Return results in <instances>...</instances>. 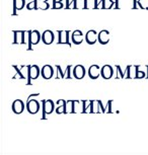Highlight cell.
<instances>
[{
  "instance_id": "cell-1",
  "label": "cell",
  "mask_w": 148,
  "mask_h": 155,
  "mask_svg": "<svg viewBox=\"0 0 148 155\" xmlns=\"http://www.w3.org/2000/svg\"><path fill=\"white\" fill-rule=\"evenodd\" d=\"M43 104V117L42 119H46V116L47 115H51L52 113L54 112L55 110V104L54 101H52V99H43V101H41Z\"/></svg>"
},
{
  "instance_id": "cell-2",
  "label": "cell",
  "mask_w": 148,
  "mask_h": 155,
  "mask_svg": "<svg viewBox=\"0 0 148 155\" xmlns=\"http://www.w3.org/2000/svg\"><path fill=\"white\" fill-rule=\"evenodd\" d=\"M41 74V69L38 65H30V69H28V80L27 85H31V80L37 79Z\"/></svg>"
},
{
  "instance_id": "cell-3",
  "label": "cell",
  "mask_w": 148,
  "mask_h": 155,
  "mask_svg": "<svg viewBox=\"0 0 148 155\" xmlns=\"http://www.w3.org/2000/svg\"><path fill=\"white\" fill-rule=\"evenodd\" d=\"M25 107H27L28 112L31 114V115H36V114L39 113L40 110V102L37 101V99H30V101H27V104H25Z\"/></svg>"
},
{
  "instance_id": "cell-4",
  "label": "cell",
  "mask_w": 148,
  "mask_h": 155,
  "mask_svg": "<svg viewBox=\"0 0 148 155\" xmlns=\"http://www.w3.org/2000/svg\"><path fill=\"white\" fill-rule=\"evenodd\" d=\"M57 34H58V37H59L57 44H59V45H61V44H66V45H68L69 47H71L70 40H69V34H70V31H58Z\"/></svg>"
},
{
  "instance_id": "cell-5",
  "label": "cell",
  "mask_w": 148,
  "mask_h": 155,
  "mask_svg": "<svg viewBox=\"0 0 148 155\" xmlns=\"http://www.w3.org/2000/svg\"><path fill=\"white\" fill-rule=\"evenodd\" d=\"M25 102L21 101V99H15L13 102H12V107H11V109H12V112L15 114V115H20L22 112L25 110Z\"/></svg>"
},
{
  "instance_id": "cell-6",
  "label": "cell",
  "mask_w": 148,
  "mask_h": 155,
  "mask_svg": "<svg viewBox=\"0 0 148 155\" xmlns=\"http://www.w3.org/2000/svg\"><path fill=\"white\" fill-rule=\"evenodd\" d=\"M41 75L44 79H51L54 75V69L53 67L50 66V65H45L42 67L41 69Z\"/></svg>"
},
{
  "instance_id": "cell-7",
  "label": "cell",
  "mask_w": 148,
  "mask_h": 155,
  "mask_svg": "<svg viewBox=\"0 0 148 155\" xmlns=\"http://www.w3.org/2000/svg\"><path fill=\"white\" fill-rule=\"evenodd\" d=\"M85 41L88 45H94V44L98 42V34L94 30L88 31L85 35Z\"/></svg>"
},
{
  "instance_id": "cell-8",
  "label": "cell",
  "mask_w": 148,
  "mask_h": 155,
  "mask_svg": "<svg viewBox=\"0 0 148 155\" xmlns=\"http://www.w3.org/2000/svg\"><path fill=\"white\" fill-rule=\"evenodd\" d=\"M55 41V35L52 31H45L42 34V42L45 45H51Z\"/></svg>"
},
{
  "instance_id": "cell-9",
  "label": "cell",
  "mask_w": 148,
  "mask_h": 155,
  "mask_svg": "<svg viewBox=\"0 0 148 155\" xmlns=\"http://www.w3.org/2000/svg\"><path fill=\"white\" fill-rule=\"evenodd\" d=\"M101 75V69L98 65H91L88 69V76L91 79H97Z\"/></svg>"
},
{
  "instance_id": "cell-10",
  "label": "cell",
  "mask_w": 148,
  "mask_h": 155,
  "mask_svg": "<svg viewBox=\"0 0 148 155\" xmlns=\"http://www.w3.org/2000/svg\"><path fill=\"white\" fill-rule=\"evenodd\" d=\"M41 40H42V35L39 31H30V43L31 48L33 45H38Z\"/></svg>"
},
{
  "instance_id": "cell-11",
  "label": "cell",
  "mask_w": 148,
  "mask_h": 155,
  "mask_svg": "<svg viewBox=\"0 0 148 155\" xmlns=\"http://www.w3.org/2000/svg\"><path fill=\"white\" fill-rule=\"evenodd\" d=\"M114 75V69L111 65H104L101 67V77L104 79H111Z\"/></svg>"
},
{
  "instance_id": "cell-12",
  "label": "cell",
  "mask_w": 148,
  "mask_h": 155,
  "mask_svg": "<svg viewBox=\"0 0 148 155\" xmlns=\"http://www.w3.org/2000/svg\"><path fill=\"white\" fill-rule=\"evenodd\" d=\"M85 73L86 71L83 65H76L73 67V77L76 79H82L85 76Z\"/></svg>"
},
{
  "instance_id": "cell-13",
  "label": "cell",
  "mask_w": 148,
  "mask_h": 155,
  "mask_svg": "<svg viewBox=\"0 0 148 155\" xmlns=\"http://www.w3.org/2000/svg\"><path fill=\"white\" fill-rule=\"evenodd\" d=\"M83 33L79 30H76L73 33H71V41L75 45H80L83 42Z\"/></svg>"
},
{
  "instance_id": "cell-14",
  "label": "cell",
  "mask_w": 148,
  "mask_h": 155,
  "mask_svg": "<svg viewBox=\"0 0 148 155\" xmlns=\"http://www.w3.org/2000/svg\"><path fill=\"white\" fill-rule=\"evenodd\" d=\"M110 39H111V36H110L109 31L103 30L98 33V43L101 45H107L110 42Z\"/></svg>"
},
{
  "instance_id": "cell-15",
  "label": "cell",
  "mask_w": 148,
  "mask_h": 155,
  "mask_svg": "<svg viewBox=\"0 0 148 155\" xmlns=\"http://www.w3.org/2000/svg\"><path fill=\"white\" fill-rule=\"evenodd\" d=\"M13 42L14 45H20L24 44V38H25V31H13Z\"/></svg>"
},
{
  "instance_id": "cell-16",
  "label": "cell",
  "mask_w": 148,
  "mask_h": 155,
  "mask_svg": "<svg viewBox=\"0 0 148 155\" xmlns=\"http://www.w3.org/2000/svg\"><path fill=\"white\" fill-rule=\"evenodd\" d=\"M139 69V66H127L126 68V76L125 78L127 79H133V78H136V74H137V71Z\"/></svg>"
},
{
  "instance_id": "cell-17",
  "label": "cell",
  "mask_w": 148,
  "mask_h": 155,
  "mask_svg": "<svg viewBox=\"0 0 148 155\" xmlns=\"http://www.w3.org/2000/svg\"><path fill=\"white\" fill-rule=\"evenodd\" d=\"M66 104H67V101H66L65 99H59V101H57V102H56V106H57L56 114H58V115L66 114Z\"/></svg>"
},
{
  "instance_id": "cell-18",
  "label": "cell",
  "mask_w": 148,
  "mask_h": 155,
  "mask_svg": "<svg viewBox=\"0 0 148 155\" xmlns=\"http://www.w3.org/2000/svg\"><path fill=\"white\" fill-rule=\"evenodd\" d=\"M25 5V0H13V12L12 15H17L16 11L21 10Z\"/></svg>"
},
{
  "instance_id": "cell-19",
  "label": "cell",
  "mask_w": 148,
  "mask_h": 155,
  "mask_svg": "<svg viewBox=\"0 0 148 155\" xmlns=\"http://www.w3.org/2000/svg\"><path fill=\"white\" fill-rule=\"evenodd\" d=\"M101 113L100 101H90V114Z\"/></svg>"
},
{
  "instance_id": "cell-20",
  "label": "cell",
  "mask_w": 148,
  "mask_h": 155,
  "mask_svg": "<svg viewBox=\"0 0 148 155\" xmlns=\"http://www.w3.org/2000/svg\"><path fill=\"white\" fill-rule=\"evenodd\" d=\"M50 8V4H49L48 1H41V0H39L38 1V4H37V8L36 10H47Z\"/></svg>"
},
{
  "instance_id": "cell-21",
  "label": "cell",
  "mask_w": 148,
  "mask_h": 155,
  "mask_svg": "<svg viewBox=\"0 0 148 155\" xmlns=\"http://www.w3.org/2000/svg\"><path fill=\"white\" fill-rule=\"evenodd\" d=\"M73 78V67L68 65L65 69V79H71Z\"/></svg>"
},
{
  "instance_id": "cell-22",
  "label": "cell",
  "mask_w": 148,
  "mask_h": 155,
  "mask_svg": "<svg viewBox=\"0 0 148 155\" xmlns=\"http://www.w3.org/2000/svg\"><path fill=\"white\" fill-rule=\"evenodd\" d=\"M66 114H74V101H67Z\"/></svg>"
},
{
  "instance_id": "cell-23",
  "label": "cell",
  "mask_w": 148,
  "mask_h": 155,
  "mask_svg": "<svg viewBox=\"0 0 148 155\" xmlns=\"http://www.w3.org/2000/svg\"><path fill=\"white\" fill-rule=\"evenodd\" d=\"M30 2H28L27 4V9L28 10H36L37 4H38V0H28Z\"/></svg>"
},
{
  "instance_id": "cell-24",
  "label": "cell",
  "mask_w": 148,
  "mask_h": 155,
  "mask_svg": "<svg viewBox=\"0 0 148 155\" xmlns=\"http://www.w3.org/2000/svg\"><path fill=\"white\" fill-rule=\"evenodd\" d=\"M75 5H76V0H66V9H75Z\"/></svg>"
},
{
  "instance_id": "cell-25",
  "label": "cell",
  "mask_w": 148,
  "mask_h": 155,
  "mask_svg": "<svg viewBox=\"0 0 148 155\" xmlns=\"http://www.w3.org/2000/svg\"><path fill=\"white\" fill-rule=\"evenodd\" d=\"M57 68V79H60V78H65V71H62V68H61L60 65H56Z\"/></svg>"
},
{
  "instance_id": "cell-26",
  "label": "cell",
  "mask_w": 148,
  "mask_h": 155,
  "mask_svg": "<svg viewBox=\"0 0 148 155\" xmlns=\"http://www.w3.org/2000/svg\"><path fill=\"white\" fill-rule=\"evenodd\" d=\"M116 68H117V74L118 76H116V79H119V78H125V76H126V72H122V69L121 67L119 65H116Z\"/></svg>"
},
{
  "instance_id": "cell-27",
  "label": "cell",
  "mask_w": 148,
  "mask_h": 155,
  "mask_svg": "<svg viewBox=\"0 0 148 155\" xmlns=\"http://www.w3.org/2000/svg\"><path fill=\"white\" fill-rule=\"evenodd\" d=\"M85 9V0H76V5H75V9Z\"/></svg>"
},
{
  "instance_id": "cell-28",
  "label": "cell",
  "mask_w": 148,
  "mask_h": 155,
  "mask_svg": "<svg viewBox=\"0 0 148 155\" xmlns=\"http://www.w3.org/2000/svg\"><path fill=\"white\" fill-rule=\"evenodd\" d=\"M12 67H13V69H14V70H15V71H16L17 75H18V78H20V79H25V75L22 74L21 70L19 69V67H18V66H16V65H12Z\"/></svg>"
},
{
  "instance_id": "cell-29",
  "label": "cell",
  "mask_w": 148,
  "mask_h": 155,
  "mask_svg": "<svg viewBox=\"0 0 148 155\" xmlns=\"http://www.w3.org/2000/svg\"><path fill=\"white\" fill-rule=\"evenodd\" d=\"M104 0H94V9H98V8H104Z\"/></svg>"
},
{
  "instance_id": "cell-30",
  "label": "cell",
  "mask_w": 148,
  "mask_h": 155,
  "mask_svg": "<svg viewBox=\"0 0 148 155\" xmlns=\"http://www.w3.org/2000/svg\"><path fill=\"white\" fill-rule=\"evenodd\" d=\"M94 8V0H85V9Z\"/></svg>"
},
{
  "instance_id": "cell-31",
  "label": "cell",
  "mask_w": 148,
  "mask_h": 155,
  "mask_svg": "<svg viewBox=\"0 0 148 155\" xmlns=\"http://www.w3.org/2000/svg\"><path fill=\"white\" fill-rule=\"evenodd\" d=\"M63 7H64V3H63L62 1L53 2V6H52L53 9H61V8H63Z\"/></svg>"
},
{
  "instance_id": "cell-32",
  "label": "cell",
  "mask_w": 148,
  "mask_h": 155,
  "mask_svg": "<svg viewBox=\"0 0 148 155\" xmlns=\"http://www.w3.org/2000/svg\"><path fill=\"white\" fill-rule=\"evenodd\" d=\"M141 9H148V0H139Z\"/></svg>"
},
{
  "instance_id": "cell-33",
  "label": "cell",
  "mask_w": 148,
  "mask_h": 155,
  "mask_svg": "<svg viewBox=\"0 0 148 155\" xmlns=\"http://www.w3.org/2000/svg\"><path fill=\"white\" fill-rule=\"evenodd\" d=\"M144 77H146V73L143 71H140V70L138 69L137 74H136V79H142V78H144Z\"/></svg>"
},
{
  "instance_id": "cell-34",
  "label": "cell",
  "mask_w": 148,
  "mask_h": 155,
  "mask_svg": "<svg viewBox=\"0 0 148 155\" xmlns=\"http://www.w3.org/2000/svg\"><path fill=\"white\" fill-rule=\"evenodd\" d=\"M112 104H113V101H108V104H107L106 113H109V114L113 113V110H112Z\"/></svg>"
},
{
  "instance_id": "cell-35",
  "label": "cell",
  "mask_w": 148,
  "mask_h": 155,
  "mask_svg": "<svg viewBox=\"0 0 148 155\" xmlns=\"http://www.w3.org/2000/svg\"><path fill=\"white\" fill-rule=\"evenodd\" d=\"M140 8V4H139V0H133V6L132 9H138Z\"/></svg>"
},
{
  "instance_id": "cell-36",
  "label": "cell",
  "mask_w": 148,
  "mask_h": 155,
  "mask_svg": "<svg viewBox=\"0 0 148 155\" xmlns=\"http://www.w3.org/2000/svg\"><path fill=\"white\" fill-rule=\"evenodd\" d=\"M40 95V93H34V94H31L30 96L28 97V99H27V101H30V99H31V98H34V97H36V96H39Z\"/></svg>"
},
{
  "instance_id": "cell-37",
  "label": "cell",
  "mask_w": 148,
  "mask_h": 155,
  "mask_svg": "<svg viewBox=\"0 0 148 155\" xmlns=\"http://www.w3.org/2000/svg\"><path fill=\"white\" fill-rule=\"evenodd\" d=\"M146 70H147V73H146V78H148V66H146Z\"/></svg>"
},
{
  "instance_id": "cell-38",
  "label": "cell",
  "mask_w": 148,
  "mask_h": 155,
  "mask_svg": "<svg viewBox=\"0 0 148 155\" xmlns=\"http://www.w3.org/2000/svg\"><path fill=\"white\" fill-rule=\"evenodd\" d=\"M60 1H62V0H53V2H60Z\"/></svg>"
},
{
  "instance_id": "cell-39",
  "label": "cell",
  "mask_w": 148,
  "mask_h": 155,
  "mask_svg": "<svg viewBox=\"0 0 148 155\" xmlns=\"http://www.w3.org/2000/svg\"><path fill=\"white\" fill-rule=\"evenodd\" d=\"M41 1H49V0H41Z\"/></svg>"
}]
</instances>
